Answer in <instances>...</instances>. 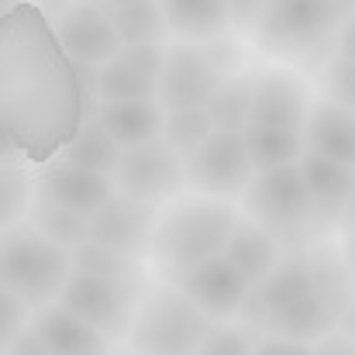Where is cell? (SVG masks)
<instances>
[{
	"instance_id": "9c48e42d",
	"label": "cell",
	"mask_w": 355,
	"mask_h": 355,
	"mask_svg": "<svg viewBox=\"0 0 355 355\" xmlns=\"http://www.w3.org/2000/svg\"><path fill=\"white\" fill-rule=\"evenodd\" d=\"M183 173H187V187L218 200L245 193V187L255 176L241 131H218V128L193 152L183 155Z\"/></svg>"
},
{
	"instance_id": "681fc988",
	"label": "cell",
	"mask_w": 355,
	"mask_h": 355,
	"mask_svg": "<svg viewBox=\"0 0 355 355\" xmlns=\"http://www.w3.org/2000/svg\"><path fill=\"white\" fill-rule=\"evenodd\" d=\"M10 3H17V0H0V10H3V7H10Z\"/></svg>"
},
{
	"instance_id": "ee69618b",
	"label": "cell",
	"mask_w": 355,
	"mask_h": 355,
	"mask_svg": "<svg viewBox=\"0 0 355 355\" xmlns=\"http://www.w3.org/2000/svg\"><path fill=\"white\" fill-rule=\"evenodd\" d=\"M17 159H21V155L14 152V145L0 138V166H7V162H17Z\"/></svg>"
},
{
	"instance_id": "7402d4cb",
	"label": "cell",
	"mask_w": 355,
	"mask_h": 355,
	"mask_svg": "<svg viewBox=\"0 0 355 355\" xmlns=\"http://www.w3.org/2000/svg\"><path fill=\"white\" fill-rule=\"evenodd\" d=\"M83 73L90 76V101H148L159 87L152 76H145L121 55L107 59L104 66H83Z\"/></svg>"
},
{
	"instance_id": "74e56055",
	"label": "cell",
	"mask_w": 355,
	"mask_h": 355,
	"mask_svg": "<svg viewBox=\"0 0 355 355\" xmlns=\"http://www.w3.org/2000/svg\"><path fill=\"white\" fill-rule=\"evenodd\" d=\"M252 355H311V342H297V338H276V335H266L262 342H255Z\"/></svg>"
},
{
	"instance_id": "8d00e7d4",
	"label": "cell",
	"mask_w": 355,
	"mask_h": 355,
	"mask_svg": "<svg viewBox=\"0 0 355 355\" xmlns=\"http://www.w3.org/2000/svg\"><path fill=\"white\" fill-rule=\"evenodd\" d=\"M262 10H266V0H228V21L245 31H255Z\"/></svg>"
},
{
	"instance_id": "7bdbcfd3",
	"label": "cell",
	"mask_w": 355,
	"mask_h": 355,
	"mask_svg": "<svg viewBox=\"0 0 355 355\" xmlns=\"http://www.w3.org/2000/svg\"><path fill=\"white\" fill-rule=\"evenodd\" d=\"M331 7H335L338 24H342V21H349V17L355 14V0H331Z\"/></svg>"
},
{
	"instance_id": "c3c4849f",
	"label": "cell",
	"mask_w": 355,
	"mask_h": 355,
	"mask_svg": "<svg viewBox=\"0 0 355 355\" xmlns=\"http://www.w3.org/2000/svg\"><path fill=\"white\" fill-rule=\"evenodd\" d=\"M104 7H118V3H131V0H101Z\"/></svg>"
},
{
	"instance_id": "60d3db41",
	"label": "cell",
	"mask_w": 355,
	"mask_h": 355,
	"mask_svg": "<svg viewBox=\"0 0 355 355\" xmlns=\"http://www.w3.org/2000/svg\"><path fill=\"white\" fill-rule=\"evenodd\" d=\"M338 28H342V31H338V55L355 59V14L349 17V21H342Z\"/></svg>"
},
{
	"instance_id": "3957f363",
	"label": "cell",
	"mask_w": 355,
	"mask_h": 355,
	"mask_svg": "<svg viewBox=\"0 0 355 355\" xmlns=\"http://www.w3.org/2000/svg\"><path fill=\"white\" fill-rule=\"evenodd\" d=\"M238 221V211L218 197H173L155 214L148 255L169 272L180 276L183 269L214 259L225 252V241Z\"/></svg>"
},
{
	"instance_id": "d4e9b609",
	"label": "cell",
	"mask_w": 355,
	"mask_h": 355,
	"mask_svg": "<svg viewBox=\"0 0 355 355\" xmlns=\"http://www.w3.org/2000/svg\"><path fill=\"white\" fill-rule=\"evenodd\" d=\"M304 262L311 269V279H314V290H318L321 304L338 321V314L349 307V300L355 297V279L345 255H338L331 248H314L311 255H304Z\"/></svg>"
},
{
	"instance_id": "bcb514c9",
	"label": "cell",
	"mask_w": 355,
	"mask_h": 355,
	"mask_svg": "<svg viewBox=\"0 0 355 355\" xmlns=\"http://www.w3.org/2000/svg\"><path fill=\"white\" fill-rule=\"evenodd\" d=\"M345 262H349V269H352V279H355V232L349 238V248H345Z\"/></svg>"
},
{
	"instance_id": "e575fe53",
	"label": "cell",
	"mask_w": 355,
	"mask_h": 355,
	"mask_svg": "<svg viewBox=\"0 0 355 355\" xmlns=\"http://www.w3.org/2000/svg\"><path fill=\"white\" fill-rule=\"evenodd\" d=\"M200 52H204V59L211 62V69H214L221 80L238 76V66H241V49H238L232 38L214 35V38H207V42L200 45Z\"/></svg>"
},
{
	"instance_id": "ac0fdd59",
	"label": "cell",
	"mask_w": 355,
	"mask_h": 355,
	"mask_svg": "<svg viewBox=\"0 0 355 355\" xmlns=\"http://www.w3.org/2000/svg\"><path fill=\"white\" fill-rule=\"evenodd\" d=\"M90 118L114 138L118 148H131V145L162 138L166 111L155 97H148V101H90Z\"/></svg>"
},
{
	"instance_id": "e0dca14e",
	"label": "cell",
	"mask_w": 355,
	"mask_h": 355,
	"mask_svg": "<svg viewBox=\"0 0 355 355\" xmlns=\"http://www.w3.org/2000/svg\"><path fill=\"white\" fill-rule=\"evenodd\" d=\"M28 324L42 335L45 349L52 355H107L111 349V338L104 331H97L94 324L66 311L59 300L35 307L28 314Z\"/></svg>"
},
{
	"instance_id": "f546056e",
	"label": "cell",
	"mask_w": 355,
	"mask_h": 355,
	"mask_svg": "<svg viewBox=\"0 0 355 355\" xmlns=\"http://www.w3.org/2000/svg\"><path fill=\"white\" fill-rule=\"evenodd\" d=\"M73 269L90 272V276H107V279H141L138 259H131L124 252H114L107 245H97L90 238L73 248Z\"/></svg>"
},
{
	"instance_id": "836d02e7",
	"label": "cell",
	"mask_w": 355,
	"mask_h": 355,
	"mask_svg": "<svg viewBox=\"0 0 355 355\" xmlns=\"http://www.w3.org/2000/svg\"><path fill=\"white\" fill-rule=\"evenodd\" d=\"M324 94H328V101L355 111V59L338 55V59L328 62V69H324Z\"/></svg>"
},
{
	"instance_id": "2e32d148",
	"label": "cell",
	"mask_w": 355,
	"mask_h": 355,
	"mask_svg": "<svg viewBox=\"0 0 355 355\" xmlns=\"http://www.w3.org/2000/svg\"><path fill=\"white\" fill-rule=\"evenodd\" d=\"M307 90L300 80L286 73H259L252 76V111L248 124H269L286 131H304L307 121Z\"/></svg>"
},
{
	"instance_id": "ab89813d",
	"label": "cell",
	"mask_w": 355,
	"mask_h": 355,
	"mask_svg": "<svg viewBox=\"0 0 355 355\" xmlns=\"http://www.w3.org/2000/svg\"><path fill=\"white\" fill-rule=\"evenodd\" d=\"M311 355H355V342L349 335H342V331H328V335H321V338H314L311 342Z\"/></svg>"
},
{
	"instance_id": "f1b7e54d",
	"label": "cell",
	"mask_w": 355,
	"mask_h": 355,
	"mask_svg": "<svg viewBox=\"0 0 355 355\" xmlns=\"http://www.w3.org/2000/svg\"><path fill=\"white\" fill-rule=\"evenodd\" d=\"M218 131H241L252 111V76H228L204 104Z\"/></svg>"
},
{
	"instance_id": "1f68e13d",
	"label": "cell",
	"mask_w": 355,
	"mask_h": 355,
	"mask_svg": "<svg viewBox=\"0 0 355 355\" xmlns=\"http://www.w3.org/2000/svg\"><path fill=\"white\" fill-rule=\"evenodd\" d=\"M211 131H214V121L207 114V107H176V111H166V121H162V138L180 155L193 152Z\"/></svg>"
},
{
	"instance_id": "7dc6e473",
	"label": "cell",
	"mask_w": 355,
	"mask_h": 355,
	"mask_svg": "<svg viewBox=\"0 0 355 355\" xmlns=\"http://www.w3.org/2000/svg\"><path fill=\"white\" fill-rule=\"evenodd\" d=\"M107 355H135V352H131V349L124 345V349H107Z\"/></svg>"
},
{
	"instance_id": "484cf974",
	"label": "cell",
	"mask_w": 355,
	"mask_h": 355,
	"mask_svg": "<svg viewBox=\"0 0 355 355\" xmlns=\"http://www.w3.org/2000/svg\"><path fill=\"white\" fill-rule=\"evenodd\" d=\"M107 14H111L121 45H162L169 38V24H166L159 0L118 3V7H107Z\"/></svg>"
},
{
	"instance_id": "f6af8a7d",
	"label": "cell",
	"mask_w": 355,
	"mask_h": 355,
	"mask_svg": "<svg viewBox=\"0 0 355 355\" xmlns=\"http://www.w3.org/2000/svg\"><path fill=\"white\" fill-rule=\"evenodd\" d=\"M342 221H345V228L355 232V193H352V200L345 204V211H342Z\"/></svg>"
},
{
	"instance_id": "8992f818",
	"label": "cell",
	"mask_w": 355,
	"mask_h": 355,
	"mask_svg": "<svg viewBox=\"0 0 355 355\" xmlns=\"http://www.w3.org/2000/svg\"><path fill=\"white\" fill-rule=\"evenodd\" d=\"M55 300L97 331H104L111 342H118L128 338L135 307L141 300V279H107L73 269Z\"/></svg>"
},
{
	"instance_id": "d590c367",
	"label": "cell",
	"mask_w": 355,
	"mask_h": 355,
	"mask_svg": "<svg viewBox=\"0 0 355 355\" xmlns=\"http://www.w3.org/2000/svg\"><path fill=\"white\" fill-rule=\"evenodd\" d=\"M24 324H28V307H24L7 286H0V355L7 352L10 338H14Z\"/></svg>"
},
{
	"instance_id": "44dd1931",
	"label": "cell",
	"mask_w": 355,
	"mask_h": 355,
	"mask_svg": "<svg viewBox=\"0 0 355 355\" xmlns=\"http://www.w3.org/2000/svg\"><path fill=\"white\" fill-rule=\"evenodd\" d=\"M297 162H300L307 190L314 197V207L321 214H331V218L342 214L355 193V166H345L338 159H328V155H318V152H307V148Z\"/></svg>"
},
{
	"instance_id": "d6a6232c",
	"label": "cell",
	"mask_w": 355,
	"mask_h": 355,
	"mask_svg": "<svg viewBox=\"0 0 355 355\" xmlns=\"http://www.w3.org/2000/svg\"><path fill=\"white\" fill-rule=\"evenodd\" d=\"M255 342L248 328H235V324H211V331L204 335L200 349L193 355H252Z\"/></svg>"
},
{
	"instance_id": "8fae6325",
	"label": "cell",
	"mask_w": 355,
	"mask_h": 355,
	"mask_svg": "<svg viewBox=\"0 0 355 355\" xmlns=\"http://www.w3.org/2000/svg\"><path fill=\"white\" fill-rule=\"evenodd\" d=\"M66 55L80 66H104L121 49V38L111 24V14L101 0H73L52 24Z\"/></svg>"
},
{
	"instance_id": "5bb4252c",
	"label": "cell",
	"mask_w": 355,
	"mask_h": 355,
	"mask_svg": "<svg viewBox=\"0 0 355 355\" xmlns=\"http://www.w3.org/2000/svg\"><path fill=\"white\" fill-rule=\"evenodd\" d=\"M218 83H221V76L204 59L200 45H173V49H166V59H162L155 101L162 104V111L204 107L211 101V94L218 90Z\"/></svg>"
},
{
	"instance_id": "277c9868",
	"label": "cell",
	"mask_w": 355,
	"mask_h": 355,
	"mask_svg": "<svg viewBox=\"0 0 355 355\" xmlns=\"http://www.w3.org/2000/svg\"><path fill=\"white\" fill-rule=\"evenodd\" d=\"M73 272V252L45 238L35 225L17 221L0 232V286L28 311L52 304Z\"/></svg>"
},
{
	"instance_id": "7a4b0ae2",
	"label": "cell",
	"mask_w": 355,
	"mask_h": 355,
	"mask_svg": "<svg viewBox=\"0 0 355 355\" xmlns=\"http://www.w3.org/2000/svg\"><path fill=\"white\" fill-rule=\"evenodd\" d=\"M238 314L248 328L262 335L297 338V342H314L335 328V318L321 304L304 255L286 262L279 259L262 283L248 286V297Z\"/></svg>"
},
{
	"instance_id": "4316f807",
	"label": "cell",
	"mask_w": 355,
	"mask_h": 355,
	"mask_svg": "<svg viewBox=\"0 0 355 355\" xmlns=\"http://www.w3.org/2000/svg\"><path fill=\"white\" fill-rule=\"evenodd\" d=\"M28 225H35L45 238H52L55 245H62V248H69V252L90 238V225H87L83 214H76V211H69V207H59V204H52V200L42 197V193L31 197Z\"/></svg>"
},
{
	"instance_id": "83f0119b",
	"label": "cell",
	"mask_w": 355,
	"mask_h": 355,
	"mask_svg": "<svg viewBox=\"0 0 355 355\" xmlns=\"http://www.w3.org/2000/svg\"><path fill=\"white\" fill-rule=\"evenodd\" d=\"M62 159H69V162H76V166H83V169H94V173H114V166H118V155L121 148L114 145V138L97 124L94 118H87L80 124V131L73 135V141L59 152Z\"/></svg>"
},
{
	"instance_id": "603a6c76",
	"label": "cell",
	"mask_w": 355,
	"mask_h": 355,
	"mask_svg": "<svg viewBox=\"0 0 355 355\" xmlns=\"http://www.w3.org/2000/svg\"><path fill=\"white\" fill-rule=\"evenodd\" d=\"M169 31L207 42L214 35H225L232 28L228 21V0H159Z\"/></svg>"
},
{
	"instance_id": "9a60e30c",
	"label": "cell",
	"mask_w": 355,
	"mask_h": 355,
	"mask_svg": "<svg viewBox=\"0 0 355 355\" xmlns=\"http://www.w3.org/2000/svg\"><path fill=\"white\" fill-rule=\"evenodd\" d=\"M35 193L49 197L52 204L59 207H69L83 218H90L111 193H114V176L107 173H94V169H83L62 155L42 162L38 176H35Z\"/></svg>"
},
{
	"instance_id": "7c38bea8",
	"label": "cell",
	"mask_w": 355,
	"mask_h": 355,
	"mask_svg": "<svg viewBox=\"0 0 355 355\" xmlns=\"http://www.w3.org/2000/svg\"><path fill=\"white\" fill-rule=\"evenodd\" d=\"M155 214H159L155 204L135 200V197L114 190V193L87 218L90 241L107 245V248H114V252H124V255H131V259H145V255H148V245H152Z\"/></svg>"
},
{
	"instance_id": "b9f144b4",
	"label": "cell",
	"mask_w": 355,
	"mask_h": 355,
	"mask_svg": "<svg viewBox=\"0 0 355 355\" xmlns=\"http://www.w3.org/2000/svg\"><path fill=\"white\" fill-rule=\"evenodd\" d=\"M335 331H342V335H349L355 342V297L349 300V307L338 314V321H335Z\"/></svg>"
},
{
	"instance_id": "ba28073f",
	"label": "cell",
	"mask_w": 355,
	"mask_h": 355,
	"mask_svg": "<svg viewBox=\"0 0 355 355\" xmlns=\"http://www.w3.org/2000/svg\"><path fill=\"white\" fill-rule=\"evenodd\" d=\"M338 28L331 0H266L255 38L266 52L297 55L318 49Z\"/></svg>"
},
{
	"instance_id": "4dcf8cb0",
	"label": "cell",
	"mask_w": 355,
	"mask_h": 355,
	"mask_svg": "<svg viewBox=\"0 0 355 355\" xmlns=\"http://www.w3.org/2000/svg\"><path fill=\"white\" fill-rule=\"evenodd\" d=\"M31 197H35V180L28 176V169L21 162L0 166V232L28 214Z\"/></svg>"
},
{
	"instance_id": "5b68a950",
	"label": "cell",
	"mask_w": 355,
	"mask_h": 355,
	"mask_svg": "<svg viewBox=\"0 0 355 355\" xmlns=\"http://www.w3.org/2000/svg\"><path fill=\"white\" fill-rule=\"evenodd\" d=\"M211 324L214 321L176 286H159L138 300L128 328V349L135 355H193Z\"/></svg>"
},
{
	"instance_id": "f35d334b",
	"label": "cell",
	"mask_w": 355,
	"mask_h": 355,
	"mask_svg": "<svg viewBox=\"0 0 355 355\" xmlns=\"http://www.w3.org/2000/svg\"><path fill=\"white\" fill-rule=\"evenodd\" d=\"M3 355H52L45 349V342H42V335L31 328V324H24L14 338H10V345H7V352Z\"/></svg>"
},
{
	"instance_id": "ffe728a7",
	"label": "cell",
	"mask_w": 355,
	"mask_h": 355,
	"mask_svg": "<svg viewBox=\"0 0 355 355\" xmlns=\"http://www.w3.org/2000/svg\"><path fill=\"white\" fill-rule=\"evenodd\" d=\"M221 255L245 276L248 286H255V283H262V279L276 269V262H279V245H276V238H272V232H269L266 225H259V221H241V218H238L228 241H225V252H221Z\"/></svg>"
},
{
	"instance_id": "52a82bcc",
	"label": "cell",
	"mask_w": 355,
	"mask_h": 355,
	"mask_svg": "<svg viewBox=\"0 0 355 355\" xmlns=\"http://www.w3.org/2000/svg\"><path fill=\"white\" fill-rule=\"evenodd\" d=\"M111 176H114V190L135 197V200L155 204V207H162L187 187L183 155L166 138H152V141L121 148L118 166Z\"/></svg>"
},
{
	"instance_id": "6da1fadb",
	"label": "cell",
	"mask_w": 355,
	"mask_h": 355,
	"mask_svg": "<svg viewBox=\"0 0 355 355\" xmlns=\"http://www.w3.org/2000/svg\"><path fill=\"white\" fill-rule=\"evenodd\" d=\"M90 118L80 66L31 0L0 10V138L28 162L55 159Z\"/></svg>"
},
{
	"instance_id": "30bf717a",
	"label": "cell",
	"mask_w": 355,
	"mask_h": 355,
	"mask_svg": "<svg viewBox=\"0 0 355 355\" xmlns=\"http://www.w3.org/2000/svg\"><path fill=\"white\" fill-rule=\"evenodd\" d=\"M245 204L259 225L269 228H293L314 218V197L300 173V162H286L266 173H255L245 187Z\"/></svg>"
},
{
	"instance_id": "4fadbf2b",
	"label": "cell",
	"mask_w": 355,
	"mask_h": 355,
	"mask_svg": "<svg viewBox=\"0 0 355 355\" xmlns=\"http://www.w3.org/2000/svg\"><path fill=\"white\" fill-rule=\"evenodd\" d=\"M176 279V290L200 311L207 314L211 321H225V318H235L248 297V283L245 276L238 272L235 266L225 259V255H214V259H204L190 269H183Z\"/></svg>"
},
{
	"instance_id": "cb8c5ba5",
	"label": "cell",
	"mask_w": 355,
	"mask_h": 355,
	"mask_svg": "<svg viewBox=\"0 0 355 355\" xmlns=\"http://www.w3.org/2000/svg\"><path fill=\"white\" fill-rule=\"evenodd\" d=\"M241 141L248 152V162L255 173L297 162L304 155V135L300 131H286V128H269V124H245L241 128Z\"/></svg>"
},
{
	"instance_id": "d6986e66",
	"label": "cell",
	"mask_w": 355,
	"mask_h": 355,
	"mask_svg": "<svg viewBox=\"0 0 355 355\" xmlns=\"http://www.w3.org/2000/svg\"><path fill=\"white\" fill-rule=\"evenodd\" d=\"M300 135H304L307 152L355 166V111L335 101H318L314 107H307V121Z\"/></svg>"
}]
</instances>
